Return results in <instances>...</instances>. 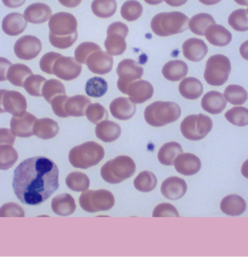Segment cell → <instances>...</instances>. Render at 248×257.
<instances>
[{
    "mask_svg": "<svg viewBox=\"0 0 248 257\" xmlns=\"http://www.w3.org/2000/svg\"><path fill=\"white\" fill-rule=\"evenodd\" d=\"M58 168L53 161L44 157H31L15 170L13 188L21 202L39 205L58 189Z\"/></svg>",
    "mask_w": 248,
    "mask_h": 257,
    "instance_id": "6da1fadb",
    "label": "cell"
},
{
    "mask_svg": "<svg viewBox=\"0 0 248 257\" xmlns=\"http://www.w3.org/2000/svg\"><path fill=\"white\" fill-rule=\"evenodd\" d=\"M49 40L54 47L60 50L70 48L78 39V23L73 15L65 12L55 13L49 21Z\"/></svg>",
    "mask_w": 248,
    "mask_h": 257,
    "instance_id": "7a4b0ae2",
    "label": "cell"
},
{
    "mask_svg": "<svg viewBox=\"0 0 248 257\" xmlns=\"http://www.w3.org/2000/svg\"><path fill=\"white\" fill-rule=\"evenodd\" d=\"M189 21L186 15L179 11L160 13L152 18L151 29L159 37H169L185 32L188 29Z\"/></svg>",
    "mask_w": 248,
    "mask_h": 257,
    "instance_id": "3957f363",
    "label": "cell"
},
{
    "mask_svg": "<svg viewBox=\"0 0 248 257\" xmlns=\"http://www.w3.org/2000/svg\"><path fill=\"white\" fill-rule=\"evenodd\" d=\"M181 114L182 110L177 103L158 101L145 108L144 116L149 125L159 127L178 120Z\"/></svg>",
    "mask_w": 248,
    "mask_h": 257,
    "instance_id": "277c9868",
    "label": "cell"
},
{
    "mask_svg": "<svg viewBox=\"0 0 248 257\" xmlns=\"http://www.w3.org/2000/svg\"><path fill=\"white\" fill-rule=\"evenodd\" d=\"M105 157V150L99 144L88 142L73 147L69 152L68 160L72 166L88 169L98 165Z\"/></svg>",
    "mask_w": 248,
    "mask_h": 257,
    "instance_id": "5b68a950",
    "label": "cell"
},
{
    "mask_svg": "<svg viewBox=\"0 0 248 257\" xmlns=\"http://www.w3.org/2000/svg\"><path fill=\"white\" fill-rule=\"evenodd\" d=\"M135 172L136 164L130 157L119 156L105 164L100 173L106 182L118 184L134 176Z\"/></svg>",
    "mask_w": 248,
    "mask_h": 257,
    "instance_id": "8992f818",
    "label": "cell"
},
{
    "mask_svg": "<svg viewBox=\"0 0 248 257\" xmlns=\"http://www.w3.org/2000/svg\"><path fill=\"white\" fill-rule=\"evenodd\" d=\"M231 62L223 55H213L208 59L205 66V81L213 86H221L228 81L231 73Z\"/></svg>",
    "mask_w": 248,
    "mask_h": 257,
    "instance_id": "52a82bcc",
    "label": "cell"
},
{
    "mask_svg": "<svg viewBox=\"0 0 248 257\" xmlns=\"http://www.w3.org/2000/svg\"><path fill=\"white\" fill-rule=\"evenodd\" d=\"M213 121L203 114L187 116L181 123L180 129L185 138L190 141L202 140L211 132Z\"/></svg>",
    "mask_w": 248,
    "mask_h": 257,
    "instance_id": "ba28073f",
    "label": "cell"
},
{
    "mask_svg": "<svg viewBox=\"0 0 248 257\" xmlns=\"http://www.w3.org/2000/svg\"><path fill=\"white\" fill-rule=\"evenodd\" d=\"M80 206L90 213L108 211L115 204V198L111 191L101 189L85 191L79 198Z\"/></svg>",
    "mask_w": 248,
    "mask_h": 257,
    "instance_id": "9c48e42d",
    "label": "cell"
},
{
    "mask_svg": "<svg viewBox=\"0 0 248 257\" xmlns=\"http://www.w3.org/2000/svg\"><path fill=\"white\" fill-rule=\"evenodd\" d=\"M129 34V28L121 21L113 23L108 26L105 47L111 56L123 55L126 50V38Z\"/></svg>",
    "mask_w": 248,
    "mask_h": 257,
    "instance_id": "30bf717a",
    "label": "cell"
},
{
    "mask_svg": "<svg viewBox=\"0 0 248 257\" xmlns=\"http://www.w3.org/2000/svg\"><path fill=\"white\" fill-rule=\"evenodd\" d=\"M118 90L123 94L128 95L129 99L135 104H142L152 97L154 94L153 86L144 80H137L118 86Z\"/></svg>",
    "mask_w": 248,
    "mask_h": 257,
    "instance_id": "8fae6325",
    "label": "cell"
},
{
    "mask_svg": "<svg viewBox=\"0 0 248 257\" xmlns=\"http://www.w3.org/2000/svg\"><path fill=\"white\" fill-rule=\"evenodd\" d=\"M81 71V65L75 58L62 55L55 60L52 67V75L65 81L78 78Z\"/></svg>",
    "mask_w": 248,
    "mask_h": 257,
    "instance_id": "7c38bea8",
    "label": "cell"
},
{
    "mask_svg": "<svg viewBox=\"0 0 248 257\" xmlns=\"http://www.w3.org/2000/svg\"><path fill=\"white\" fill-rule=\"evenodd\" d=\"M42 50L40 39L34 36L26 35L16 41L14 45L15 55L23 60L36 58Z\"/></svg>",
    "mask_w": 248,
    "mask_h": 257,
    "instance_id": "4fadbf2b",
    "label": "cell"
},
{
    "mask_svg": "<svg viewBox=\"0 0 248 257\" xmlns=\"http://www.w3.org/2000/svg\"><path fill=\"white\" fill-rule=\"evenodd\" d=\"M37 117L29 112L22 115L13 116L11 121V132L16 137L28 138L34 135V127Z\"/></svg>",
    "mask_w": 248,
    "mask_h": 257,
    "instance_id": "5bb4252c",
    "label": "cell"
},
{
    "mask_svg": "<svg viewBox=\"0 0 248 257\" xmlns=\"http://www.w3.org/2000/svg\"><path fill=\"white\" fill-rule=\"evenodd\" d=\"M86 65L92 73L97 75H106L113 69V58L108 52L97 51L87 59Z\"/></svg>",
    "mask_w": 248,
    "mask_h": 257,
    "instance_id": "9a60e30c",
    "label": "cell"
},
{
    "mask_svg": "<svg viewBox=\"0 0 248 257\" xmlns=\"http://www.w3.org/2000/svg\"><path fill=\"white\" fill-rule=\"evenodd\" d=\"M3 106L5 112L13 116H20L26 112L27 101L25 96L16 91L6 90L3 96Z\"/></svg>",
    "mask_w": 248,
    "mask_h": 257,
    "instance_id": "2e32d148",
    "label": "cell"
},
{
    "mask_svg": "<svg viewBox=\"0 0 248 257\" xmlns=\"http://www.w3.org/2000/svg\"><path fill=\"white\" fill-rule=\"evenodd\" d=\"M116 72L119 77L117 83H128L140 79L144 70L135 60L125 59L118 64Z\"/></svg>",
    "mask_w": 248,
    "mask_h": 257,
    "instance_id": "e0dca14e",
    "label": "cell"
},
{
    "mask_svg": "<svg viewBox=\"0 0 248 257\" xmlns=\"http://www.w3.org/2000/svg\"><path fill=\"white\" fill-rule=\"evenodd\" d=\"M175 169L180 174L191 176L197 174L201 168V161L196 155L191 153H182L174 161Z\"/></svg>",
    "mask_w": 248,
    "mask_h": 257,
    "instance_id": "ac0fdd59",
    "label": "cell"
},
{
    "mask_svg": "<svg viewBox=\"0 0 248 257\" xmlns=\"http://www.w3.org/2000/svg\"><path fill=\"white\" fill-rule=\"evenodd\" d=\"M160 191L167 199L178 200L186 194L187 183L179 177H170L162 182Z\"/></svg>",
    "mask_w": 248,
    "mask_h": 257,
    "instance_id": "d6986e66",
    "label": "cell"
},
{
    "mask_svg": "<svg viewBox=\"0 0 248 257\" xmlns=\"http://www.w3.org/2000/svg\"><path fill=\"white\" fill-rule=\"evenodd\" d=\"M185 58L192 62H200L208 54V48L204 41L197 38L187 39L182 45Z\"/></svg>",
    "mask_w": 248,
    "mask_h": 257,
    "instance_id": "ffe728a7",
    "label": "cell"
},
{
    "mask_svg": "<svg viewBox=\"0 0 248 257\" xmlns=\"http://www.w3.org/2000/svg\"><path fill=\"white\" fill-rule=\"evenodd\" d=\"M110 110L115 118L120 120H128L136 112V104L129 98L118 97L112 101Z\"/></svg>",
    "mask_w": 248,
    "mask_h": 257,
    "instance_id": "44dd1931",
    "label": "cell"
},
{
    "mask_svg": "<svg viewBox=\"0 0 248 257\" xmlns=\"http://www.w3.org/2000/svg\"><path fill=\"white\" fill-rule=\"evenodd\" d=\"M26 27L27 21L24 16L19 13H11L7 15L2 24L3 32L11 37H16L22 34Z\"/></svg>",
    "mask_w": 248,
    "mask_h": 257,
    "instance_id": "7402d4cb",
    "label": "cell"
},
{
    "mask_svg": "<svg viewBox=\"0 0 248 257\" xmlns=\"http://www.w3.org/2000/svg\"><path fill=\"white\" fill-rule=\"evenodd\" d=\"M52 13L50 6L44 3H36L26 8L24 11V17L31 24H41L50 19Z\"/></svg>",
    "mask_w": 248,
    "mask_h": 257,
    "instance_id": "603a6c76",
    "label": "cell"
},
{
    "mask_svg": "<svg viewBox=\"0 0 248 257\" xmlns=\"http://www.w3.org/2000/svg\"><path fill=\"white\" fill-rule=\"evenodd\" d=\"M227 101L221 93L211 91L206 93L201 100L202 108L212 114H220L224 110Z\"/></svg>",
    "mask_w": 248,
    "mask_h": 257,
    "instance_id": "cb8c5ba5",
    "label": "cell"
},
{
    "mask_svg": "<svg viewBox=\"0 0 248 257\" xmlns=\"http://www.w3.org/2000/svg\"><path fill=\"white\" fill-rule=\"evenodd\" d=\"M205 37L208 42L216 47H225L232 40L231 33L224 26L213 24L205 32Z\"/></svg>",
    "mask_w": 248,
    "mask_h": 257,
    "instance_id": "d4e9b609",
    "label": "cell"
},
{
    "mask_svg": "<svg viewBox=\"0 0 248 257\" xmlns=\"http://www.w3.org/2000/svg\"><path fill=\"white\" fill-rule=\"evenodd\" d=\"M220 207L223 213L231 217H236L245 212L247 204L240 196L232 194L223 198Z\"/></svg>",
    "mask_w": 248,
    "mask_h": 257,
    "instance_id": "484cf974",
    "label": "cell"
},
{
    "mask_svg": "<svg viewBox=\"0 0 248 257\" xmlns=\"http://www.w3.org/2000/svg\"><path fill=\"white\" fill-rule=\"evenodd\" d=\"M91 104V100L84 95H75L68 97L65 101V112L67 117L85 116L87 107Z\"/></svg>",
    "mask_w": 248,
    "mask_h": 257,
    "instance_id": "4316f807",
    "label": "cell"
},
{
    "mask_svg": "<svg viewBox=\"0 0 248 257\" xmlns=\"http://www.w3.org/2000/svg\"><path fill=\"white\" fill-rule=\"evenodd\" d=\"M95 134L103 142L111 143L119 138L121 128L118 124L106 119L98 123L95 127Z\"/></svg>",
    "mask_w": 248,
    "mask_h": 257,
    "instance_id": "83f0119b",
    "label": "cell"
},
{
    "mask_svg": "<svg viewBox=\"0 0 248 257\" xmlns=\"http://www.w3.org/2000/svg\"><path fill=\"white\" fill-rule=\"evenodd\" d=\"M188 65L182 60H172L162 67V73L164 78L170 81H180L188 73Z\"/></svg>",
    "mask_w": 248,
    "mask_h": 257,
    "instance_id": "f1b7e54d",
    "label": "cell"
},
{
    "mask_svg": "<svg viewBox=\"0 0 248 257\" xmlns=\"http://www.w3.org/2000/svg\"><path fill=\"white\" fill-rule=\"evenodd\" d=\"M51 207L54 213L62 217L71 215L76 209L74 199L68 194L56 196L52 199Z\"/></svg>",
    "mask_w": 248,
    "mask_h": 257,
    "instance_id": "f546056e",
    "label": "cell"
},
{
    "mask_svg": "<svg viewBox=\"0 0 248 257\" xmlns=\"http://www.w3.org/2000/svg\"><path fill=\"white\" fill-rule=\"evenodd\" d=\"M179 91L184 98L190 100H195L203 93V83L198 78L188 77L182 80L179 86Z\"/></svg>",
    "mask_w": 248,
    "mask_h": 257,
    "instance_id": "4dcf8cb0",
    "label": "cell"
},
{
    "mask_svg": "<svg viewBox=\"0 0 248 257\" xmlns=\"http://www.w3.org/2000/svg\"><path fill=\"white\" fill-rule=\"evenodd\" d=\"M59 130L58 124L55 120L46 117L37 119L34 127V135L38 138L48 140L55 138Z\"/></svg>",
    "mask_w": 248,
    "mask_h": 257,
    "instance_id": "1f68e13d",
    "label": "cell"
},
{
    "mask_svg": "<svg viewBox=\"0 0 248 257\" xmlns=\"http://www.w3.org/2000/svg\"><path fill=\"white\" fill-rule=\"evenodd\" d=\"M31 75H33L32 70L27 65L17 63L10 67L7 78L13 86L24 87L26 80Z\"/></svg>",
    "mask_w": 248,
    "mask_h": 257,
    "instance_id": "d6a6232c",
    "label": "cell"
},
{
    "mask_svg": "<svg viewBox=\"0 0 248 257\" xmlns=\"http://www.w3.org/2000/svg\"><path fill=\"white\" fill-rule=\"evenodd\" d=\"M183 153L182 146L177 142H169L165 144L159 150L157 159L163 165L172 166L177 157Z\"/></svg>",
    "mask_w": 248,
    "mask_h": 257,
    "instance_id": "836d02e7",
    "label": "cell"
},
{
    "mask_svg": "<svg viewBox=\"0 0 248 257\" xmlns=\"http://www.w3.org/2000/svg\"><path fill=\"white\" fill-rule=\"evenodd\" d=\"M215 24L216 21L211 15L208 13H199L190 20L189 28L193 34L198 36H205L208 27Z\"/></svg>",
    "mask_w": 248,
    "mask_h": 257,
    "instance_id": "e575fe53",
    "label": "cell"
},
{
    "mask_svg": "<svg viewBox=\"0 0 248 257\" xmlns=\"http://www.w3.org/2000/svg\"><path fill=\"white\" fill-rule=\"evenodd\" d=\"M116 0H93L92 11L95 16L101 19H109L116 12Z\"/></svg>",
    "mask_w": 248,
    "mask_h": 257,
    "instance_id": "d590c367",
    "label": "cell"
},
{
    "mask_svg": "<svg viewBox=\"0 0 248 257\" xmlns=\"http://www.w3.org/2000/svg\"><path fill=\"white\" fill-rule=\"evenodd\" d=\"M226 100L233 105H242L248 99L247 91L239 85H229L225 88L223 94Z\"/></svg>",
    "mask_w": 248,
    "mask_h": 257,
    "instance_id": "8d00e7d4",
    "label": "cell"
},
{
    "mask_svg": "<svg viewBox=\"0 0 248 257\" xmlns=\"http://www.w3.org/2000/svg\"><path fill=\"white\" fill-rule=\"evenodd\" d=\"M65 183L70 190L76 192L87 191L90 186V178L81 172H73L70 173L67 176Z\"/></svg>",
    "mask_w": 248,
    "mask_h": 257,
    "instance_id": "74e56055",
    "label": "cell"
},
{
    "mask_svg": "<svg viewBox=\"0 0 248 257\" xmlns=\"http://www.w3.org/2000/svg\"><path fill=\"white\" fill-rule=\"evenodd\" d=\"M108 88V83L104 78L93 77L87 81L85 91L90 97L100 98L106 94Z\"/></svg>",
    "mask_w": 248,
    "mask_h": 257,
    "instance_id": "f35d334b",
    "label": "cell"
},
{
    "mask_svg": "<svg viewBox=\"0 0 248 257\" xmlns=\"http://www.w3.org/2000/svg\"><path fill=\"white\" fill-rule=\"evenodd\" d=\"M157 183V178L153 173L143 171L134 179V185L137 191L147 193L155 189Z\"/></svg>",
    "mask_w": 248,
    "mask_h": 257,
    "instance_id": "ab89813d",
    "label": "cell"
},
{
    "mask_svg": "<svg viewBox=\"0 0 248 257\" xmlns=\"http://www.w3.org/2000/svg\"><path fill=\"white\" fill-rule=\"evenodd\" d=\"M143 6L137 0H128L121 6V15L126 21L132 22L142 16Z\"/></svg>",
    "mask_w": 248,
    "mask_h": 257,
    "instance_id": "60d3db41",
    "label": "cell"
},
{
    "mask_svg": "<svg viewBox=\"0 0 248 257\" xmlns=\"http://www.w3.org/2000/svg\"><path fill=\"white\" fill-rule=\"evenodd\" d=\"M42 96L48 103L58 95L66 94L65 88L61 81L57 79L47 80L42 90Z\"/></svg>",
    "mask_w": 248,
    "mask_h": 257,
    "instance_id": "b9f144b4",
    "label": "cell"
},
{
    "mask_svg": "<svg viewBox=\"0 0 248 257\" xmlns=\"http://www.w3.org/2000/svg\"><path fill=\"white\" fill-rule=\"evenodd\" d=\"M228 23L236 32L248 31V13L246 9H238L230 14Z\"/></svg>",
    "mask_w": 248,
    "mask_h": 257,
    "instance_id": "7bdbcfd3",
    "label": "cell"
},
{
    "mask_svg": "<svg viewBox=\"0 0 248 257\" xmlns=\"http://www.w3.org/2000/svg\"><path fill=\"white\" fill-rule=\"evenodd\" d=\"M19 159V154L11 145L0 146V170L12 168Z\"/></svg>",
    "mask_w": 248,
    "mask_h": 257,
    "instance_id": "ee69618b",
    "label": "cell"
},
{
    "mask_svg": "<svg viewBox=\"0 0 248 257\" xmlns=\"http://www.w3.org/2000/svg\"><path fill=\"white\" fill-rule=\"evenodd\" d=\"M230 123L239 127L248 125V109L244 107H234L225 114Z\"/></svg>",
    "mask_w": 248,
    "mask_h": 257,
    "instance_id": "f6af8a7d",
    "label": "cell"
},
{
    "mask_svg": "<svg viewBox=\"0 0 248 257\" xmlns=\"http://www.w3.org/2000/svg\"><path fill=\"white\" fill-rule=\"evenodd\" d=\"M47 81L44 77L40 75H31L24 83V88L26 92L32 96H42V90L44 83Z\"/></svg>",
    "mask_w": 248,
    "mask_h": 257,
    "instance_id": "bcb514c9",
    "label": "cell"
},
{
    "mask_svg": "<svg viewBox=\"0 0 248 257\" xmlns=\"http://www.w3.org/2000/svg\"><path fill=\"white\" fill-rule=\"evenodd\" d=\"M101 50V47L98 44L93 42H83L75 49V59L80 64H86L87 59L92 54Z\"/></svg>",
    "mask_w": 248,
    "mask_h": 257,
    "instance_id": "7dc6e473",
    "label": "cell"
},
{
    "mask_svg": "<svg viewBox=\"0 0 248 257\" xmlns=\"http://www.w3.org/2000/svg\"><path fill=\"white\" fill-rule=\"evenodd\" d=\"M87 119L94 124L99 123L108 119V112L106 108L99 103L91 104L87 107L86 113Z\"/></svg>",
    "mask_w": 248,
    "mask_h": 257,
    "instance_id": "c3c4849f",
    "label": "cell"
},
{
    "mask_svg": "<svg viewBox=\"0 0 248 257\" xmlns=\"http://www.w3.org/2000/svg\"><path fill=\"white\" fill-rule=\"evenodd\" d=\"M24 217L25 212L19 204L8 203L0 208V217Z\"/></svg>",
    "mask_w": 248,
    "mask_h": 257,
    "instance_id": "681fc988",
    "label": "cell"
},
{
    "mask_svg": "<svg viewBox=\"0 0 248 257\" xmlns=\"http://www.w3.org/2000/svg\"><path fill=\"white\" fill-rule=\"evenodd\" d=\"M153 217H179L178 211L177 210L175 207L167 203H162L158 204L154 209L152 213Z\"/></svg>",
    "mask_w": 248,
    "mask_h": 257,
    "instance_id": "f907efd6",
    "label": "cell"
},
{
    "mask_svg": "<svg viewBox=\"0 0 248 257\" xmlns=\"http://www.w3.org/2000/svg\"><path fill=\"white\" fill-rule=\"evenodd\" d=\"M61 54L54 52L46 53L45 55L42 56V58H41L40 62H39L40 69L42 70L44 73L52 75V67H53L54 63H55V60H57L59 57L61 56Z\"/></svg>",
    "mask_w": 248,
    "mask_h": 257,
    "instance_id": "816d5d0a",
    "label": "cell"
},
{
    "mask_svg": "<svg viewBox=\"0 0 248 257\" xmlns=\"http://www.w3.org/2000/svg\"><path fill=\"white\" fill-rule=\"evenodd\" d=\"M68 98V96L66 94L58 95L51 101L52 110L57 117H62V118L68 117L65 112V101Z\"/></svg>",
    "mask_w": 248,
    "mask_h": 257,
    "instance_id": "f5cc1de1",
    "label": "cell"
},
{
    "mask_svg": "<svg viewBox=\"0 0 248 257\" xmlns=\"http://www.w3.org/2000/svg\"><path fill=\"white\" fill-rule=\"evenodd\" d=\"M16 141V136L8 128H0V146H13Z\"/></svg>",
    "mask_w": 248,
    "mask_h": 257,
    "instance_id": "db71d44e",
    "label": "cell"
},
{
    "mask_svg": "<svg viewBox=\"0 0 248 257\" xmlns=\"http://www.w3.org/2000/svg\"><path fill=\"white\" fill-rule=\"evenodd\" d=\"M11 65L12 63L8 59L0 57V82L6 81L8 79L7 75Z\"/></svg>",
    "mask_w": 248,
    "mask_h": 257,
    "instance_id": "11a10c76",
    "label": "cell"
},
{
    "mask_svg": "<svg viewBox=\"0 0 248 257\" xmlns=\"http://www.w3.org/2000/svg\"><path fill=\"white\" fill-rule=\"evenodd\" d=\"M26 0H3V4L10 8H17L25 4Z\"/></svg>",
    "mask_w": 248,
    "mask_h": 257,
    "instance_id": "9f6ffc18",
    "label": "cell"
},
{
    "mask_svg": "<svg viewBox=\"0 0 248 257\" xmlns=\"http://www.w3.org/2000/svg\"><path fill=\"white\" fill-rule=\"evenodd\" d=\"M62 6L69 8H76L81 4V0H58Z\"/></svg>",
    "mask_w": 248,
    "mask_h": 257,
    "instance_id": "6f0895ef",
    "label": "cell"
},
{
    "mask_svg": "<svg viewBox=\"0 0 248 257\" xmlns=\"http://www.w3.org/2000/svg\"><path fill=\"white\" fill-rule=\"evenodd\" d=\"M239 52H240L241 56L244 60H248V41H246L239 47Z\"/></svg>",
    "mask_w": 248,
    "mask_h": 257,
    "instance_id": "680465c9",
    "label": "cell"
},
{
    "mask_svg": "<svg viewBox=\"0 0 248 257\" xmlns=\"http://www.w3.org/2000/svg\"><path fill=\"white\" fill-rule=\"evenodd\" d=\"M165 3L172 7H180L186 4L188 0H164Z\"/></svg>",
    "mask_w": 248,
    "mask_h": 257,
    "instance_id": "91938a15",
    "label": "cell"
},
{
    "mask_svg": "<svg viewBox=\"0 0 248 257\" xmlns=\"http://www.w3.org/2000/svg\"><path fill=\"white\" fill-rule=\"evenodd\" d=\"M241 173L244 178L248 179V160H246L244 163L242 164V168H241Z\"/></svg>",
    "mask_w": 248,
    "mask_h": 257,
    "instance_id": "94428289",
    "label": "cell"
},
{
    "mask_svg": "<svg viewBox=\"0 0 248 257\" xmlns=\"http://www.w3.org/2000/svg\"><path fill=\"white\" fill-rule=\"evenodd\" d=\"M199 1L205 6H214V5L220 3L221 0H199Z\"/></svg>",
    "mask_w": 248,
    "mask_h": 257,
    "instance_id": "6125c7cd",
    "label": "cell"
},
{
    "mask_svg": "<svg viewBox=\"0 0 248 257\" xmlns=\"http://www.w3.org/2000/svg\"><path fill=\"white\" fill-rule=\"evenodd\" d=\"M6 89H0V113H4V108L3 106V96H4L5 92H6Z\"/></svg>",
    "mask_w": 248,
    "mask_h": 257,
    "instance_id": "be15d7a7",
    "label": "cell"
},
{
    "mask_svg": "<svg viewBox=\"0 0 248 257\" xmlns=\"http://www.w3.org/2000/svg\"><path fill=\"white\" fill-rule=\"evenodd\" d=\"M144 1L147 3V4L151 5V6H156V5L162 3L164 0H144Z\"/></svg>",
    "mask_w": 248,
    "mask_h": 257,
    "instance_id": "e7e4bbea",
    "label": "cell"
},
{
    "mask_svg": "<svg viewBox=\"0 0 248 257\" xmlns=\"http://www.w3.org/2000/svg\"><path fill=\"white\" fill-rule=\"evenodd\" d=\"M235 3L240 6H248V0H234Z\"/></svg>",
    "mask_w": 248,
    "mask_h": 257,
    "instance_id": "03108f58",
    "label": "cell"
},
{
    "mask_svg": "<svg viewBox=\"0 0 248 257\" xmlns=\"http://www.w3.org/2000/svg\"><path fill=\"white\" fill-rule=\"evenodd\" d=\"M247 13H248V8H247Z\"/></svg>",
    "mask_w": 248,
    "mask_h": 257,
    "instance_id": "003e7915",
    "label": "cell"
}]
</instances>
